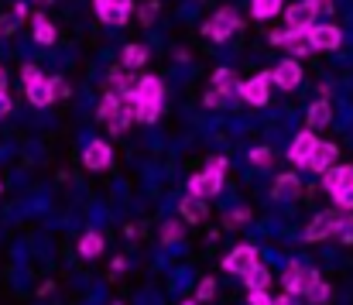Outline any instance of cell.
I'll return each mask as SVG.
<instances>
[{
	"instance_id": "cell-1",
	"label": "cell",
	"mask_w": 353,
	"mask_h": 305,
	"mask_svg": "<svg viewBox=\"0 0 353 305\" xmlns=\"http://www.w3.org/2000/svg\"><path fill=\"white\" fill-rule=\"evenodd\" d=\"M223 175H227V158L216 155V158L206 161L203 172H196V175L189 179L185 189H189V196H196V199H213V196H220V189H223Z\"/></svg>"
},
{
	"instance_id": "cell-2",
	"label": "cell",
	"mask_w": 353,
	"mask_h": 305,
	"mask_svg": "<svg viewBox=\"0 0 353 305\" xmlns=\"http://www.w3.org/2000/svg\"><path fill=\"white\" fill-rule=\"evenodd\" d=\"M343 219H347V213H340V209L316 213V216H312V223L305 226V240H309V244H319V240L336 237V233H340V226H343Z\"/></svg>"
},
{
	"instance_id": "cell-3",
	"label": "cell",
	"mask_w": 353,
	"mask_h": 305,
	"mask_svg": "<svg viewBox=\"0 0 353 305\" xmlns=\"http://www.w3.org/2000/svg\"><path fill=\"white\" fill-rule=\"evenodd\" d=\"M305 38H309V48L312 52H336L343 45V31L336 24H312L305 31Z\"/></svg>"
},
{
	"instance_id": "cell-4",
	"label": "cell",
	"mask_w": 353,
	"mask_h": 305,
	"mask_svg": "<svg viewBox=\"0 0 353 305\" xmlns=\"http://www.w3.org/2000/svg\"><path fill=\"white\" fill-rule=\"evenodd\" d=\"M213 41H227L234 31H240V17H236L234 7H220L210 21H206V28H203Z\"/></svg>"
},
{
	"instance_id": "cell-5",
	"label": "cell",
	"mask_w": 353,
	"mask_h": 305,
	"mask_svg": "<svg viewBox=\"0 0 353 305\" xmlns=\"http://www.w3.org/2000/svg\"><path fill=\"white\" fill-rule=\"evenodd\" d=\"M93 10H97V17L103 21V24H127L130 21V14H134V0H93Z\"/></svg>"
},
{
	"instance_id": "cell-6",
	"label": "cell",
	"mask_w": 353,
	"mask_h": 305,
	"mask_svg": "<svg viewBox=\"0 0 353 305\" xmlns=\"http://www.w3.org/2000/svg\"><path fill=\"white\" fill-rule=\"evenodd\" d=\"M257 264H261V257H257V250H254L250 244L236 247V250H230V254L223 257V271H227V275H236V278H243V275L254 271Z\"/></svg>"
},
{
	"instance_id": "cell-7",
	"label": "cell",
	"mask_w": 353,
	"mask_h": 305,
	"mask_svg": "<svg viewBox=\"0 0 353 305\" xmlns=\"http://www.w3.org/2000/svg\"><path fill=\"white\" fill-rule=\"evenodd\" d=\"M236 93L250 103V106H264L268 97H271V76H268V72H257L254 79L240 83V86H236Z\"/></svg>"
},
{
	"instance_id": "cell-8",
	"label": "cell",
	"mask_w": 353,
	"mask_h": 305,
	"mask_svg": "<svg viewBox=\"0 0 353 305\" xmlns=\"http://www.w3.org/2000/svg\"><path fill=\"white\" fill-rule=\"evenodd\" d=\"M83 165H86L90 172H107V168L114 165V148H110L107 141H90L86 151H83Z\"/></svg>"
},
{
	"instance_id": "cell-9",
	"label": "cell",
	"mask_w": 353,
	"mask_h": 305,
	"mask_svg": "<svg viewBox=\"0 0 353 305\" xmlns=\"http://www.w3.org/2000/svg\"><path fill=\"white\" fill-rule=\"evenodd\" d=\"M336 158H340V148H336V144H330V141H316V148H312L305 168L316 172V175H323V172H330V168L336 165Z\"/></svg>"
},
{
	"instance_id": "cell-10",
	"label": "cell",
	"mask_w": 353,
	"mask_h": 305,
	"mask_svg": "<svg viewBox=\"0 0 353 305\" xmlns=\"http://www.w3.org/2000/svg\"><path fill=\"white\" fill-rule=\"evenodd\" d=\"M268 76H271L274 86H281V90H295V86L302 83V66H299V59H281V62L274 66V72H268Z\"/></svg>"
},
{
	"instance_id": "cell-11",
	"label": "cell",
	"mask_w": 353,
	"mask_h": 305,
	"mask_svg": "<svg viewBox=\"0 0 353 305\" xmlns=\"http://www.w3.org/2000/svg\"><path fill=\"white\" fill-rule=\"evenodd\" d=\"M316 130H299L295 134V141H292V148H288V161L295 165V168H305V161H309V155H312V148H316Z\"/></svg>"
},
{
	"instance_id": "cell-12",
	"label": "cell",
	"mask_w": 353,
	"mask_h": 305,
	"mask_svg": "<svg viewBox=\"0 0 353 305\" xmlns=\"http://www.w3.org/2000/svg\"><path fill=\"white\" fill-rule=\"evenodd\" d=\"M285 24H288V31L305 35L316 24V10L309 3H292V7H285Z\"/></svg>"
},
{
	"instance_id": "cell-13",
	"label": "cell",
	"mask_w": 353,
	"mask_h": 305,
	"mask_svg": "<svg viewBox=\"0 0 353 305\" xmlns=\"http://www.w3.org/2000/svg\"><path fill=\"white\" fill-rule=\"evenodd\" d=\"M271 196H274V199H299V196H302L299 175H295V172H281V175L274 179V186H271Z\"/></svg>"
},
{
	"instance_id": "cell-14",
	"label": "cell",
	"mask_w": 353,
	"mask_h": 305,
	"mask_svg": "<svg viewBox=\"0 0 353 305\" xmlns=\"http://www.w3.org/2000/svg\"><path fill=\"white\" fill-rule=\"evenodd\" d=\"M24 90H28L31 106H52V103L59 100V97H55V76H52V79H38V83H31V86H24Z\"/></svg>"
},
{
	"instance_id": "cell-15",
	"label": "cell",
	"mask_w": 353,
	"mask_h": 305,
	"mask_svg": "<svg viewBox=\"0 0 353 305\" xmlns=\"http://www.w3.org/2000/svg\"><path fill=\"white\" fill-rule=\"evenodd\" d=\"M305 271H309V268H305L302 261H288V264H285V278H281V282H285V292H288V295H299V299H302Z\"/></svg>"
},
{
	"instance_id": "cell-16",
	"label": "cell",
	"mask_w": 353,
	"mask_h": 305,
	"mask_svg": "<svg viewBox=\"0 0 353 305\" xmlns=\"http://www.w3.org/2000/svg\"><path fill=\"white\" fill-rule=\"evenodd\" d=\"M302 295H305L312 305H323L330 299V285L319 278V271H312V268L305 271V288H302Z\"/></svg>"
},
{
	"instance_id": "cell-17",
	"label": "cell",
	"mask_w": 353,
	"mask_h": 305,
	"mask_svg": "<svg viewBox=\"0 0 353 305\" xmlns=\"http://www.w3.org/2000/svg\"><path fill=\"white\" fill-rule=\"evenodd\" d=\"M305 120H309V130H323L330 120H333V106L330 100H316L309 106V113H305Z\"/></svg>"
},
{
	"instance_id": "cell-18",
	"label": "cell",
	"mask_w": 353,
	"mask_h": 305,
	"mask_svg": "<svg viewBox=\"0 0 353 305\" xmlns=\"http://www.w3.org/2000/svg\"><path fill=\"white\" fill-rule=\"evenodd\" d=\"M31 28H34V41L38 45H55V38H59V31H55V24L38 10L34 17H31Z\"/></svg>"
},
{
	"instance_id": "cell-19",
	"label": "cell",
	"mask_w": 353,
	"mask_h": 305,
	"mask_svg": "<svg viewBox=\"0 0 353 305\" xmlns=\"http://www.w3.org/2000/svg\"><path fill=\"white\" fill-rule=\"evenodd\" d=\"M179 213L185 223H203L206 219V199H196V196H182L179 203Z\"/></svg>"
},
{
	"instance_id": "cell-20",
	"label": "cell",
	"mask_w": 353,
	"mask_h": 305,
	"mask_svg": "<svg viewBox=\"0 0 353 305\" xmlns=\"http://www.w3.org/2000/svg\"><path fill=\"white\" fill-rule=\"evenodd\" d=\"M97 113H100L103 124H114L120 113H123V93H114V90H110V93L100 100V110H97Z\"/></svg>"
},
{
	"instance_id": "cell-21",
	"label": "cell",
	"mask_w": 353,
	"mask_h": 305,
	"mask_svg": "<svg viewBox=\"0 0 353 305\" xmlns=\"http://www.w3.org/2000/svg\"><path fill=\"white\" fill-rule=\"evenodd\" d=\"M103 247H107V244H103V237H100L97 230H86V233L79 237V254H83L86 261L100 257V254H103Z\"/></svg>"
},
{
	"instance_id": "cell-22",
	"label": "cell",
	"mask_w": 353,
	"mask_h": 305,
	"mask_svg": "<svg viewBox=\"0 0 353 305\" xmlns=\"http://www.w3.org/2000/svg\"><path fill=\"white\" fill-rule=\"evenodd\" d=\"M353 182V165H333L330 172H323V186H326V193H333V189H340V186H347Z\"/></svg>"
},
{
	"instance_id": "cell-23",
	"label": "cell",
	"mask_w": 353,
	"mask_h": 305,
	"mask_svg": "<svg viewBox=\"0 0 353 305\" xmlns=\"http://www.w3.org/2000/svg\"><path fill=\"white\" fill-rule=\"evenodd\" d=\"M148 62V45H127L120 55V69H141Z\"/></svg>"
},
{
	"instance_id": "cell-24",
	"label": "cell",
	"mask_w": 353,
	"mask_h": 305,
	"mask_svg": "<svg viewBox=\"0 0 353 305\" xmlns=\"http://www.w3.org/2000/svg\"><path fill=\"white\" fill-rule=\"evenodd\" d=\"M243 282H247V288H250V292H268V288H271V271H268L264 264H257L254 271H247V275H243Z\"/></svg>"
},
{
	"instance_id": "cell-25",
	"label": "cell",
	"mask_w": 353,
	"mask_h": 305,
	"mask_svg": "<svg viewBox=\"0 0 353 305\" xmlns=\"http://www.w3.org/2000/svg\"><path fill=\"white\" fill-rule=\"evenodd\" d=\"M281 3L285 0H250V14L257 21H271L274 14H281Z\"/></svg>"
},
{
	"instance_id": "cell-26",
	"label": "cell",
	"mask_w": 353,
	"mask_h": 305,
	"mask_svg": "<svg viewBox=\"0 0 353 305\" xmlns=\"http://www.w3.org/2000/svg\"><path fill=\"white\" fill-rule=\"evenodd\" d=\"M236 86H240V79H236L234 69H216L213 72V90H223V93H234L236 97Z\"/></svg>"
},
{
	"instance_id": "cell-27",
	"label": "cell",
	"mask_w": 353,
	"mask_h": 305,
	"mask_svg": "<svg viewBox=\"0 0 353 305\" xmlns=\"http://www.w3.org/2000/svg\"><path fill=\"white\" fill-rule=\"evenodd\" d=\"M288 59H305L312 48H309V38L305 35H295V31H288Z\"/></svg>"
},
{
	"instance_id": "cell-28",
	"label": "cell",
	"mask_w": 353,
	"mask_h": 305,
	"mask_svg": "<svg viewBox=\"0 0 353 305\" xmlns=\"http://www.w3.org/2000/svg\"><path fill=\"white\" fill-rule=\"evenodd\" d=\"M330 196H333V203H336V209H340V213H350V209H353V182L340 186V189H333Z\"/></svg>"
},
{
	"instance_id": "cell-29",
	"label": "cell",
	"mask_w": 353,
	"mask_h": 305,
	"mask_svg": "<svg viewBox=\"0 0 353 305\" xmlns=\"http://www.w3.org/2000/svg\"><path fill=\"white\" fill-rule=\"evenodd\" d=\"M206 106H213V110H220V106H230L234 103V93H223V90H210L206 97H203Z\"/></svg>"
},
{
	"instance_id": "cell-30",
	"label": "cell",
	"mask_w": 353,
	"mask_h": 305,
	"mask_svg": "<svg viewBox=\"0 0 353 305\" xmlns=\"http://www.w3.org/2000/svg\"><path fill=\"white\" fill-rule=\"evenodd\" d=\"M216 299V278H203L196 288V302H213Z\"/></svg>"
},
{
	"instance_id": "cell-31",
	"label": "cell",
	"mask_w": 353,
	"mask_h": 305,
	"mask_svg": "<svg viewBox=\"0 0 353 305\" xmlns=\"http://www.w3.org/2000/svg\"><path fill=\"white\" fill-rule=\"evenodd\" d=\"M271 161H274L271 148H250V165H257V168H271Z\"/></svg>"
},
{
	"instance_id": "cell-32",
	"label": "cell",
	"mask_w": 353,
	"mask_h": 305,
	"mask_svg": "<svg viewBox=\"0 0 353 305\" xmlns=\"http://www.w3.org/2000/svg\"><path fill=\"white\" fill-rule=\"evenodd\" d=\"M182 233H185V230H182V223H175V219H172V223H165V226H161V244H179V240H182Z\"/></svg>"
},
{
	"instance_id": "cell-33",
	"label": "cell",
	"mask_w": 353,
	"mask_h": 305,
	"mask_svg": "<svg viewBox=\"0 0 353 305\" xmlns=\"http://www.w3.org/2000/svg\"><path fill=\"white\" fill-rule=\"evenodd\" d=\"M21 79H24V86H31V83L45 79V72H41L38 66H24V69H21Z\"/></svg>"
},
{
	"instance_id": "cell-34",
	"label": "cell",
	"mask_w": 353,
	"mask_h": 305,
	"mask_svg": "<svg viewBox=\"0 0 353 305\" xmlns=\"http://www.w3.org/2000/svg\"><path fill=\"white\" fill-rule=\"evenodd\" d=\"M250 219V209H234V213H227V226H243Z\"/></svg>"
},
{
	"instance_id": "cell-35",
	"label": "cell",
	"mask_w": 353,
	"mask_h": 305,
	"mask_svg": "<svg viewBox=\"0 0 353 305\" xmlns=\"http://www.w3.org/2000/svg\"><path fill=\"white\" fill-rule=\"evenodd\" d=\"M21 21L14 17V14H7V17H0V35H14V28H17Z\"/></svg>"
},
{
	"instance_id": "cell-36",
	"label": "cell",
	"mask_w": 353,
	"mask_h": 305,
	"mask_svg": "<svg viewBox=\"0 0 353 305\" xmlns=\"http://www.w3.org/2000/svg\"><path fill=\"white\" fill-rule=\"evenodd\" d=\"M343 244H353V219H343V226H340V233H336Z\"/></svg>"
},
{
	"instance_id": "cell-37",
	"label": "cell",
	"mask_w": 353,
	"mask_h": 305,
	"mask_svg": "<svg viewBox=\"0 0 353 305\" xmlns=\"http://www.w3.org/2000/svg\"><path fill=\"white\" fill-rule=\"evenodd\" d=\"M271 305H302V299H299V295H288V292H285V295L271 299Z\"/></svg>"
},
{
	"instance_id": "cell-38",
	"label": "cell",
	"mask_w": 353,
	"mask_h": 305,
	"mask_svg": "<svg viewBox=\"0 0 353 305\" xmlns=\"http://www.w3.org/2000/svg\"><path fill=\"white\" fill-rule=\"evenodd\" d=\"M302 3H309L316 14H319V10H333V0H302Z\"/></svg>"
},
{
	"instance_id": "cell-39",
	"label": "cell",
	"mask_w": 353,
	"mask_h": 305,
	"mask_svg": "<svg viewBox=\"0 0 353 305\" xmlns=\"http://www.w3.org/2000/svg\"><path fill=\"white\" fill-rule=\"evenodd\" d=\"M14 110V100H10V93H0V117H7Z\"/></svg>"
},
{
	"instance_id": "cell-40",
	"label": "cell",
	"mask_w": 353,
	"mask_h": 305,
	"mask_svg": "<svg viewBox=\"0 0 353 305\" xmlns=\"http://www.w3.org/2000/svg\"><path fill=\"white\" fill-rule=\"evenodd\" d=\"M154 14H158V3H148V7L141 10V21H144V24H151V21H154Z\"/></svg>"
},
{
	"instance_id": "cell-41",
	"label": "cell",
	"mask_w": 353,
	"mask_h": 305,
	"mask_svg": "<svg viewBox=\"0 0 353 305\" xmlns=\"http://www.w3.org/2000/svg\"><path fill=\"white\" fill-rule=\"evenodd\" d=\"M250 305H271V295L268 292H250Z\"/></svg>"
},
{
	"instance_id": "cell-42",
	"label": "cell",
	"mask_w": 353,
	"mask_h": 305,
	"mask_svg": "<svg viewBox=\"0 0 353 305\" xmlns=\"http://www.w3.org/2000/svg\"><path fill=\"white\" fill-rule=\"evenodd\" d=\"M288 41V28L285 31H271V45H285Z\"/></svg>"
},
{
	"instance_id": "cell-43",
	"label": "cell",
	"mask_w": 353,
	"mask_h": 305,
	"mask_svg": "<svg viewBox=\"0 0 353 305\" xmlns=\"http://www.w3.org/2000/svg\"><path fill=\"white\" fill-rule=\"evenodd\" d=\"M10 14H14L17 21H24V17H28V7H24V3H14V10H10Z\"/></svg>"
},
{
	"instance_id": "cell-44",
	"label": "cell",
	"mask_w": 353,
	"mask_h": 305,
	"mask_svg": "<svg viewBox=\"0 0 353 305\" xmlns=\"http://www.w3.org/2000/svg\"><path fill=\"white\" fill-rule=\"evenodd\" d=\"M0 93H7V72L0 69Z\"/></svg>"
},
{
	"instance_id": "cell-45",
	"label": "cell",
	"mask_w": 353,
	"mask_h": 305,
	"mask_svg": "<svg viewBox=\"0 0 353 305\" xmlns=\"http://www.w3.org/2000/svg\"><path fill=\"white\" fill-rule=\"evenodd\" d=\"M182 305H199V302H182Z\"/></svg>"
},
{
	"instance_id": "cell-46",
	"label": "cell",
	"mask_w": 353,
	"mask_h": 305,
	"mask_svg": "<svg viewBox=\"0 0 353 305\" xmlns=\"http://www.w3.org/2000/svg\"><path fill=\"white\" fill-rule=\"evenodd\" d=\"M0 196H3V186H0Z\"/></svg>"
}]
</instances>
